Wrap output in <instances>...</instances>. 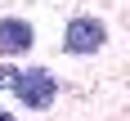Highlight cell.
Listing matches in <instances>:
<instances>
[{
	"instance_id": "2",
	"label": "cell",
	"mask_w": 130,
	"mask_h": 121,
	"mask_svg": "<svg viewBox=\"0 0 130 121\" xmlns=\"http://www.w3.org/2000/svg\"><path fill=\"white\" fill-rule=\"evenodd\" d=\"M13 94L23 99L27 108H36V112H45V108L54 103V94H58V85H54L50 72H40V67H31V72H18V81H13Z\"/></svg>"
},
{
	"instance_id": "5",
	"label": "cell",
	"mask_w": 130,
	"mask_h": 121,
	"mask_svg": "<svg viewBox=\"0 0 130 121\" xmlns=\"http://www.w3.org/2000/svg\"><path fill=\"white\" fill-rule=\"evenodd\" d=\"M0 121H13V117H9V112H5V108H0Z\"/></svg>"
},
{
	"instance_id": "4",
	"label": "cell",
	"mask_w": 130,
	"mask_h": 121,
	"mask_svg": "<svg viewBox=\"0 0 130 121\" xmlns=\"http://www.w3.org/2000/svg\"><path fill=\"white\" fill-rule=\"evenodd\" d=\"M18 72H23V67H0V85H13V81H18Z\"/></svg>"
},
{
	"instance_id": "1",
	"label": "cell",
	"mask_w": 130,
	"mask_h": 121,
	"mask_svg": "<svg viewBox=\"0 0 130 121\" xmlns=\"http://www.w3.org/2000/svg\"><path fill=\"white\" fill-rule=\"evenodd\" d=\"M108 40V27L99 23V18H90V13H76L72 23H67V36H63V49L76 54V58H85V54H99Z\"/></svg>"
},
{
	"instance_id": "3",
	"label": "cell",
	"mask_w": 130,
	"mask_h": 121,
	"mask_svg": "<svg viewBox=\"0 0 130 121\" xmlns=\"http://www.w3.org/2000/svg\"><path fill=\"white\" fill-rule=\"evenodd\" d=\"M31 40H36L31 23H23V18H0V54H27Z\"/></svg>"
}]
</instances>
